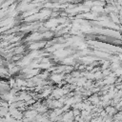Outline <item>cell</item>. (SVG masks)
Masks as SVG:
<instances>
[{"label":"cell","mask_w":122,"mask_h":122,"mask_svg":"<svg viewBox=\"0 0 122 122\" xmlns=\"http://www.w3.org/2000/svg\"><path fill=\"white\" fill-rule=\"evenodd\" d=\"M112 122H116V121H112Z\"/></svg>","instance_id":"6da1fadb"}]
</instances>
